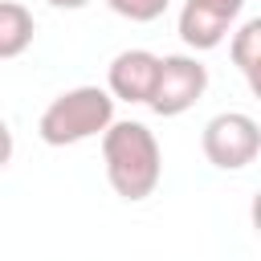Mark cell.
I'll return each instance as SVG.
<instances>
[{"label":"cell","instance_id":"obj_1","mask_svg":"<svg viewBox=\"0 0 261 261\" xmlns=\"http://www.w3.org/2000/svg\"><path fill=\"white\" fill-rule=\"evenodd\" d=\"M102 163H106V179L110 188L126 200V204H139L147 200L159 179H163V151H159V139L147 122H135V118H122V122H110L102 130Z\"/></svg>","mask_w":261,"mask_h":261},{"label":"cell","instance_id":"obj_2","mask_svg":"<svg viewBox=\"0 0 261 261\" xmlns=\"http://www.w3.org/2000/svg\"><path fill=\"white\" fill-rule=\"evenodd\" d=\"M110 122H114V98L102 86H73L41 110L37 135L49 147H73V143L98 139Z\"/></svg>","mask_w":261,"mask_h":261},{"label":"cell","instance_id":"obj_3","mask_svg":"<svg viewBox=\"0 0 261 261\" xmlns=\"http://www.w3.org/2000/svg\"><path fill=\"white\" fill-rule=\"evenodd\" d=\"M200 147H204V159L220 171H241L257 159L261 151V126L253 114L245 110H224L216 118L204 122V135H200Z\"/></svg>","mask_w":261,"mask_h":261},{"label":"cell","instance_id":"obj_4","mask_svg":"<svg viewBox=\"0 0 261 261\" xmlns=\"http://www.w3.org/2000/svg\"><path fill=\"white\" fill-rule=\"evenodd\" d=\"M208 90V65H200L192 53H167L159 57V73H155V90L147 98V106L159 118H175L184 110H192Z\"/></svg>","mask_w":261,"mask_h":261},{"label":"cell","instance_id":"obj_5","mask_svg":"<svg viewBox=\"0 0 261 261\" xmlns=\"http://www.w3.org/2000/svg\"><path fill=\"white\" fill-rule=\"evenodd\" d=\"M241 8H245V0H184V8H179L184 45L196 49V53L216 49L228 37V29L241 16Z\"/></svg>","mask_w":261,"mask_h":261},{"label":"cell","instance_id":"obj_6","mask_svg":"<svg viewBox=\"0 0 261 261\" xmlns=\"http://www.w3.org/2000/svg\"><path fill=\"white\" fill-rule=\"evenodd\" d=\"M155 73H159V57L151 49H122L110 69H106V94L114 102H143L155 90Z\"/></svg>","mask_w":261,"mask_h":261},{"label":"cell","instance_id":"obj_7","mask_svg":"<svg viewBox=\"0 0 261 261\" xmlns=\"http://www.w3.org/2000/svg\"><path fill=\"white\" fill-rule=\"evenodd\" d=\"M37 37V20L20 0H0V61L20 57Z\"/></svg>","mask_w":261,"mask_h":261},{"label":"cell","instance_id":"obj_8","mask_svg":"<svg viewBox=\"0 0 261 261\" xmlns=\"http://www.w3.org/2000/svg\"><path fill=\"white\" fill-rule=\"evenodd\" d=\"M228 57H232V65L245 73V82H249L253 90H261V82H257V65H261V16H249V20L232 33Z\"/></svg>","mask_w":261,"mask_h":261},{"label":"cell","instance_id":"obj_9","mask_svg":"<svg viewBox=\"0 0 261 261\" xmlns=\"http://www.w3.org/2000/svg\"><path fill=\"white\" fill-rule=\"evenodd\" d=\"M171 0H106L110 12H118L122 20H135V24H151L167 12Z\"/></svg>","mask_w":261,"mask_h":261},{"label":"cell","instance_id":"obj_10","mask_svg":"<svg viewBox=\"0 0 261 261\" xmlns=\"http://www.w3.org/2000/svg\"><path fill=\"white\" fill-rule=\"evenodd\" d=\"M8 159H12V130H8V122L0 118V171L8 167Z\"/></svg>","mask_w":261,"mask_h":261},{"label":"cell","instance_id":"obj_11","mask_svg":"<svg viewBox=\"0 0 261 261\" xmlns=\"http://www.w3.org/2000/svg\"><path fill=\"white\" fill-rule=\"evenodd\" d=\"M45 4H49V8H69V12H73V8H86L90 0H45Z\"/></svg>","mask_w":261,"mask_h":261}]
</instances>
